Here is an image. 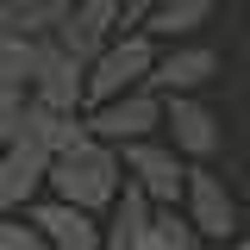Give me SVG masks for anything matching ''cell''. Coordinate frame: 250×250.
I'll use <instances>...</instances> for the list:
<instances>
[{"instance_id": "cell-1", "label": "cell", "mask_w": 250, "mask_h": 250, "mask_svg": "<svg viewBox=\"0 0 250 250\" xmlns=\"http://www.w3.org/2000/svg\"><path fill=\"white\" fill-rule=\"evenodd\" d=\"M119 194H125V163L100 138H88V144H75L69 156L50 163V200H62V207H82V213L106 219Z\"/></svg>"}, {"instance_id": "cell-2", "label": "cell", "mask_w": 250, "mask_h": 250, "mask_svg": "<svg viewBox=\"0 0 250 250\" xmlns=\"http://www.w3.org/2000/svg\"><path fill=\"white\" fill-rule=\"evenodd\" d=\"M156 57H163V44H156L150 31H119V38L88 62V113L106 106V100H125V94L150 88Z\"/></svg>"}, {"instance_id": "cell-3", "label": "cell", "mask_w": 250, "mask_h": 250, "mask_svg": "<svg viewBox=\"0 0 250 250\" xmlns=\"http://www.w3.org/2000/svg\"><path fill=\"white\" fill-rule=\"evenodd\" d=\"M182 219L194 225V238L213 244V250H225L231 238H244V231H238V200H231V188H225V175H219L213 163H207V169H188Z\"/></svg>"}, {"instance_id": "cell-4", "label": "cell", "mask_w": 250, "mask_h": 250, "mask_svg": "<svg viewBox=\"0 0 250 250\" xmlns=\"http://www.w3.org/2000/svg\"><path fill=\"white\" fill-rule=\"evenodd\" d=\"M163 144L182 156L188 169H207L225 150V125L207 100H163Z\"/></svg>"}, {"instance_id": "cell-5", "label": "cell", "mask_w": 250, "mask_h": 250, "mask_svg": "<svg viewBox=\"0 0 250 250\" xmlns=\"http://www.w3.org/2000/svg\"><path fill=\"white\" fill-rule=\"evenodd\" d=\"M31 100H38V106H50V113H88V62H75L57 38H38Z\"/></svg>"}, {"instance_id": "cell-6", "label": "cell", "mask_w": 250, "mask_h": 250, "mask_svg": "<svg viewBox=\"0 0 250 250\" xmlns=\"http://www.w3.org/2000/svg\"><path fill=\"white\" fill-rule=\"evenodd\" d=\"M88 138L113 144V150H125V144H150V138H163V100H156L150 88H138V94H125V100L94 106V113H88Z\"/></svg>"}, {"instance_id": "cell-7", "label": "cell", "mask_w": 250, "mask_h": 250, "mask_svg": "<svg viewBox=\"0 0 250 250\" xmlns=\"http://www.w3.org/2000/svg\"><path fill=\"white\" fill-rule=\"evenodd\" d=\"M225 57H219L213 44H169L163 57H156V75H150V94L156 100H200V88H213Z\"/></svg>"}, {"instance_id": "cell-8", "label": "cell", "mask_w": 250, "mask_h": 250, "mask_svg": "<svg viewBox=\"0 0 250 250\" xmlns=\"http://www.w3.org/2000/svg\"><path fill=\"white\" fill-rule=\"evenodd\" d=\"M119 163H125V182L150 194V207H182V194H188V163L169 150L163 138H150V144H125Z\"/></svg>"}, {"instance_id": "cell-9", "label": "cell", "mask_w": 250, "mask_h": 250, "mask_svg": "<svg viewBox=\"0 0 250 250\" xmlns=\"http://www.w3.org/2000/svg\"><path fill=\"white\" fill-rule=\"evenodd\" d=\"M38 200H50V156L31 138H19L13 150H0V213L25 219Z\"/></svg>"}, {"instance_id": "cell-10", "label": "cell", "mask_w": 250, "mask_h": 250, "mask_svg": "<svg viewBox=\"0 0 250 250\" xmlns=\"http://www.w3.org/2000/svg\"><path fill=\"white\" fill-rule=\"evenodd\" d=\"M31 225H38V238L50 250H106V225L82 207H62V200H38L31 207Z\"/></svg>"}, {"instance_id": "cell-11", "label": "cell", "mask_w": 250, "mask_h": 250, "mask_svg": "<svg viewBox=\"0 0 250 250\" xmlns=\"http://www.w3.org/2000/svg\"><path fill=\"white\" fill-rule=\"evenodd\" d=\"M113 38H119V0H75V13H69L62 31H57V44L75 62H94Z\"/></svg>"}, {"instance_id": "cell-12", "label": "cell", "mask_w": 250, "mask_h": 250, "mask_svg": "<svg viewBox=\"0 0 250 250\" xmlns=\"http://www.w3.org/2000/svg\"><path fill=\"white\" fill-rule=\"evenodd\" d=\"M25 138L50 156V163H57V156H69L75 144H88V113H50V106H38V100H31Z\"/></svg>"}, {"instance_id": "cell-13", "label": "cell", "mask_w": 250, "mask_h": 250, "mask_svg": "<svg viewBox=\"0 0 250 250\" xmlns=\"http://www.w3.org/2000/svg\"><path fill=\"white\" fill-rule=\"evenodd\" d=\"M75 13V0H13L6 6V19H0V31H13V38H57L62 19Z\"/></svg>"}, {"instance_id": "cell-14", "label": "cell", "mask_w": 250, "mask_h": 250, "mask_svg": "<svg viewBox=\"0 0 250 250\" xmlns=\"http://www.w3.org/2000/svg\"><path fill=\"white\" fill-rule=\"evenodd\" d=\"M31 62H38V44L0 31V94H6V88H25L31 94Z\"/></svg>"}, {"instance_id": "cell-15", "label": "cell", "mask_w": 250, "mask_h": 250, "mask_svg": "<svg viewBox=\"0 0 250 250\" xmlns=\"http://www.w3.org/2000/svg\"><path fill=\"white\" fill-rule=\"evenodd\" d=\"M25 113H31V94L25 88H6L0 94V150H13L25 138Z\"/></svg>"}, {"instance_id": "cell-16", "label": "cell", "mask_w": 250, "mask_h": 250, "mask_svg": "<svg viewBox=\"0 0 250 250\" xmlns=\"http://www.w3.org/2000/svg\"><path fill=\"white\" fill-rule=\"evenodd\" d=\"M0 250H50V244L38 238V225H31V219L0 213Z\"/></svg>"}, {"instance_id": "cell-17", "label": "cell", "mask_w": 250, "mask_h": 250, "mask_svg": "<svg viewBox=\"0 0 250 250\" xmlns=\"http://www.w3.org/2000/svg\"><path fill=\"white\" fill-rule=\"evenodd\" d=\"M163 0H119V25L125 31H144V19H150Z\"/></svg>"}, {"instance_id": "cell-18", "label": "cell", "mask_w": 250, "mask_h": 250, "mask_svg": "<svg viewBox=\"0 0 250 250\" xmlns=\"http://www.w3.org/2000/svg\"><path fill=\"white\" fill-rule=\"evenodd\" d=\"M225 250H250V231H244V238H231V244H225Z\"/></svg>"}, {"instance_id": "cell-19", "label": "cell", "mask_w": 250, "mask_h": 250, "mask_svg": "<svg viewBox=\"0 0 250 250\" xmlns=\"http://www.w3.org/2000/svg\"><path fill=\"white\" fill-rule=\"evenodd\" d=\"M6 6H13V0H0V19H6Z\"/></svg>"}, {"instance_id": "cell-20", "label": "cell", "mask_w": 250, "mask_h": 250, "mask_svg": "<svg viewBox=\"0 0 250 250\" xmlns=\"http://www.w3.org/2000/svg\"><path fill=\"white\" fill-rule=\"evenodd\" d=\"M188 250H213V244H188Z\"/></svg>"}, {"instance_id": "cell-21", "label": "cell", "mask_w": 250, "mask_h": 250, "mask_svg": "<svg viewBox=\"0 0 250 250\" xmlns=\"http://www.w3.org/2000/svg\"><path fill=\"white\" fill-rule=\"evenodd\" d=\"M213 6H225V0H213Z\"/></svg>"}]
</instances>
